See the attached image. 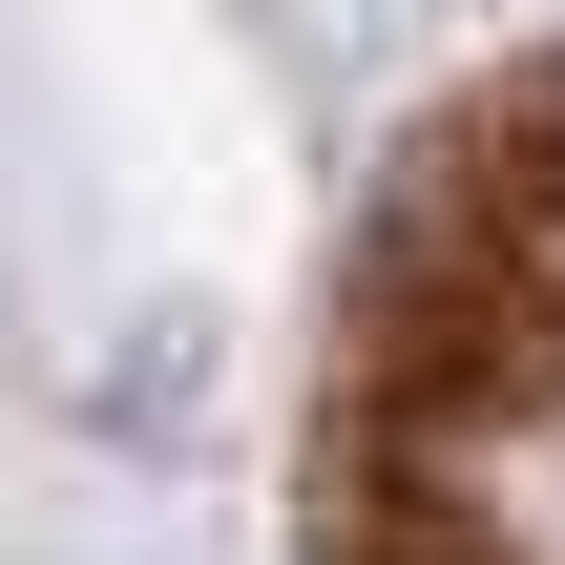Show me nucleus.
Returning <instances> with one entry per match:
<instances>
[{"label": "nucleus", "mask_w": 565, "mask_h": 565, "mask_svg": "<svg viewBox=\"0 0 565 565\" xmlns=\"http://www.w3.org/2000/svg\"><path fill=\"white\" fill-rule=\"evenodd\" d=\"M545 210H565V105H545Z\"/></svg>", "instance_id": "1"}]
</instances>
